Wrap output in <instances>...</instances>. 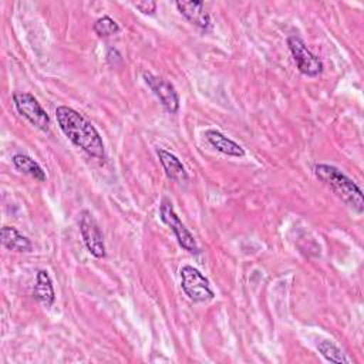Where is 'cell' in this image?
<instances>
[{
	"instance_id": "cell-1",
	"label": "cell",
	"mask_w": 364,
	"mask_h": 364,
	"mask_svg": "<svg viewBox=\"0 0 364 364\" xmlns=\"http://www.w3.org/2000/svg\"><path fill=\"white\" fill-rule=\"evenodd\" d=\"M55 119L63 134L77 148L92 158H105V146L100 132L82 114L71 107L60 105L55 108Z\"/></svg>"
},
{
	"instance_id": "cell-2",
	"label": "cell",
	"mask_w": 364,
	"mask_h": 364,
	"mask_svg": "<svg viewBox=\"0 0 364 364\" xmlns=\"http://www.w3.org/2000/svg\"><path fill=\"white\" fill-rule=\"evenodd\" d=\"M314 175L318 181L330 186V189L353 210H355L357 213H363L364 210L363 191L343 171L328 164H317L314 166Z\"/></svg>"
},
{
	"instance_id": "cell-3",
	"label": "cell",
	"mask_w": 364,
	"mask_h": 364,
	"mask_svg": "<svg viewBox=\"0 0 364 364\" xmlns=\"http://www.w3.org/2000/svg\"><path fill=\"white\" fill-rule=\"evenodd\" d=\"M181 287L189 300L193 303H205L213 300L215 291L210 287L208 277L191 264H185L179 270Z\"/></svg>"
},
{
	"instance_id": "cell-4",
	"label": "cell",
	"mask_w": 364,
	"mask_h": 364,
	"mask_svg": "<svg viewBox=\"0 0 364 364\" xmlns=\"http://www.w3.org/2000/svg\"><path fill=\"white\" fill-rule=\"evenodd\" d=\"M159 218L173 232L179 246L192 253V255H199L200 249L196 243V239L193 237V235L189 232V229L182 223V220L179 219V216L176 215L172 202L168 198H164L161 200L159 205Z\"/></svg>"
},
{
	"instance_id": "cell-5",
	"label": "cell",
	"mask_w": 364,
	"mask_h": 364,
	"mask_svg": "<svg viewBox=\"0 0 364 364\" xmlns=\"http://www.w3.org/2000/svg\"><path fill=\"white\" fill-rule=\"evenodd\" d=\"M78 229H80L82 242H84L88 253L97 259H104L107 255L104 235H102L101 228H100L98 222L95 220L94 215L88 209H82L80 212Z\"/></svg>"
},
{
	"instance_id": "cell-6",
	"label": "cell",
	"mask_w": 364,
	"mask_h": 364,
	"mask_svg": "<svg viewBox=\"0 0 364 364\" xmlns=\"http://www.w3.org/2000/svg\"><path fill=\"white\" fill-rule=\"evenodd\" d=\"M13 102L20 115H23L31 125L43 132H48L50 117L41 107L38 100L30 92H14Z\"/></svg>"
},
{
	"instance_id": "cell-7",
	"label": "cell",
	"mask_w": 364,
	"mask_h": 364,
	"mask_svg": "<svg viewBox=\"0 0 364 364\" xmlns=\"http://www.w3.org/2000/svg\"><path fill=\"white\" fill-rule=\"evenodd\" d=\"M287 46L297 65V70L303 75L317 77L323 73L324 70L323 61L309 50L306 43L299 36H289Z\"/></svg>"
},
{
	"instance_id": "cell-8",
	"label": "cell",
	"mask_w": 364,
	"mask_h": 364,
	"mask_svg": "<svg viewBox=\"0 0 364 364\" xmlns=\"http://www.w3.org/2000/svg\"><path fill=\"white\" fill-rule=\"evenodd\" d=\"M142 78L145 84L151 88V91L156 95V98L161 101L162 107L165 108L166 112L169 114H176L179 111V95L168 80L154 75L152 73L145 71L142 74Z\"/></svg>"
},
{
	"instance_id": "cell-9",
	"label": "cell",
	"mask_w": 364,
	"mask_h": 364,
	"mask_svg": "<svg viewBox=\"0 0 364 364\" xmlns=\"http://www.w3.org/2000/svg\"><path fill=\"white\" fill-rule=\"evenodd\" d=\"M178 11L193 26L206 30L210 26V16L206 11L202 1H176L175 3Z\"/></svg>"
},
{
	"instance_id": "cell-10",
	"label": "cell",
	"mask_w": 364,
	"mask_h": 364,
	"mask_svg": "<svg viewBox=\"0 0 364 364\" xmlns=\"http://www.w3.org/2000/svg\"><path fill=\"white\" fill-rule=\"evenodd\" d=\"M156 155H158L159 162L165 171V175L171 181L178 182V183L188 182V179H189L188 172L176 155H173L172 152H169L164 148H156Z\"/></svg>"
},
{
	"instance_id": "cell-11",
	"label": "cell",
	"mask_w": 364,
	"mask_h": 364,
	"mask_svg": "<svg viewBox=\"0 0 364 364\" xmlns=\"http://www.w3.org/2000/svg\"><path fill=\"white\" fill-rule=\"evenodd\" d=\"M205 138L206 141L219 152L228 155V156H235V158H242L246 155V151L242 145L235 142L233 139L228 138L225 134L216 129H208L205 131Z\"/></svg>"
},
{
	"instance_id": "cell-12",
	"label": "cell",
	"mask_w": 364,
	"mask_h": 364,
	"mask_svg": "<svg viewBox=\"0 0 364 364\" xmlns=\"http://www.w3.org/2000/svg\"><path fill=\"white\" fill-rule=\"evenodd\" d=\"M33 297L47 309L51 307L55 301V291H54L53 280H51L48 272L44 269H40L36 274Z\"/></svg>"
},
{
	"instance_id": "cell-13",
	"label": "cell",
	"mask_w": 364,
	"mask_h": 364,
	"mask_svg": "<svg viewBox=\"0 0 364 364\" xmlns=\"http://www.w3.org/2000/svg\"><path fill=\"white\" fill-rule=\"evenodd\" d=\"M0 236H1V245L7 250L20 252V253H27L33 250V245L30 239L21 235L14 226H3L0 230Z\"/></svg>"
},
{
	"instance_id": "cell-14",
	"label": "cell",
	"mask_w": 364,
	"mask_h": 364,
	"mask_svg": "<svg viewBox=\"0 0 364 364\" xmlns=\"http://www.w3.org/2000/svg\"><path fill=\"white\" fill-rule=\"evenodd\" d=\"M11 162L14 165V168L21 172L26 173L31 178H34L38 182H44L47 179L44 169L40 166L38 162H36L31 156L26 155V154H16L11 158Z\"/></svg>"
},
{
	"instance_id": "cell-15",
	"label": "cell",
	"mask_w": 364,
	"mask_h": 364,
	"mask_svg": "<svg viewBox=\"0 0 364 364\" xmlns=\"http://www.w3.org/2000/svg\"><path fill=\"white\" fill-rule=\"evenodd\" d=\"M317 350L330 363H341V364L350 363V360L344 355V353L333 341H328V340L318 341Z\"/></svg>"
},
{
	"instance_id": "cell-16",
	"label": "cell",
	"mask_w": 364,
	"mask_h": 364,
	"mask_svg": "<svg viewBox=\"0 0 364 364\" xmlns=\"http://www.w3.org/2000/svg\"><path fill=\"white\" fill-rule=\"evenodd\" d=\"M92 30L98 37H111L114 34H118L121 31V27L109 16H102L94 21Z\"/></svg>"
},
{
	"instance_id": "cell-17",
	"label": "cell",
	"mask_w": 364,
	"mask_h": 364,
	"mask_svg": "<svg viewBox=\"0 0 364 364\" xmlns=\"http://www.w3.org/2000/svg\"><path fill=\"white\" fill-rule=\"evenodd\" d=\"M134 7L138 9L142 14H154L156 11V3L151 0H144V1H136L134 3Z\"/></svg>"
},
{
	"instance_id": "cell-18",
	"label": "cell",
	"mask_w": 364,
	"mask_h": 364,
	"mask_svg": "<svg viewBox=\"0 0 364 364\" xmlns=\"http://www.w3.org/2000/svg\"><path fill=\"white\" fill-rule=\"evenodd\" d=\"M107 61L111 64V65H117L119 63H122V55L119 54V51L114 47H109L108 51H107Z\"/></svg>"
}]
</instances>
